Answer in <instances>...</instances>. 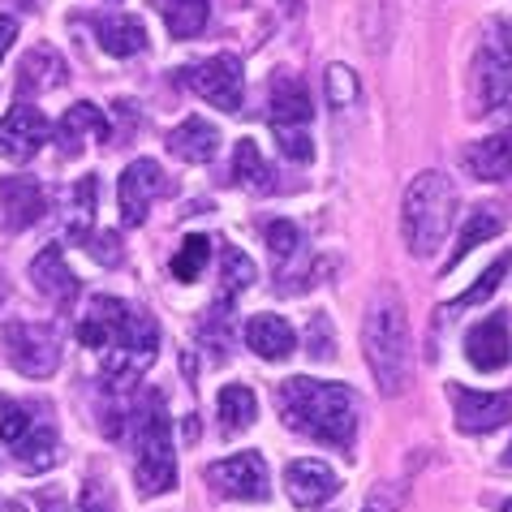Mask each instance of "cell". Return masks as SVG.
<instances>
[{"instance_id": "18", "label": "cell", "mask_w": 512, "mask_h": 512, "mask_svg": "<svg viewBox=\"0 0 512 512\" xmlns=\"http://www.w3.org/2000/svg\"><path fill=\"white\" fill-rule=\"evenodd\" d=\"M65 78H69V65L61 61V52L48 48V44H39L22 56V65H18V87L22 95H48L56 87H65Z\"/></svg>"}, {"instance_id": "4", "label": "cell", "mask_w": 512, "mask_h": 512, "mask_svg": "<svg viewBox=\"0 0 512 512\" xmlns=\"http://www.w3.org/2000/svg\"><path fill=\"white\" fill-rule=\"evenodd\" d=\"M138 491L155 495L177 487V452H173V418L164 409V396H147V409L138 414V465H134Z\"/></svg>"}, {"instance_id": "28", "label": "cell", "mask_w": 512, "mask_h": 512, "mask_svg": "<svg viewBox=\"0 0 512 512\" xmlns=\"http://www.w3.org/2000/svg\"><path fill=\"white\" fill-rule=\"evenodd\" d=\"M254 276H259V267H254L250 254H241V250H224V272H220V306L224 315H233V302L241 293L254 284Z\"/></svg>"}, {"instance_id": "37", "label": "cell", "mask_w": 512, "mask_h": 512, "mask_svg": "<svg viewBox=\"0 0 512 512\" xmlns=\"http://www.w3.org/2000/svg\"><path fill=\"white\" fill-rule=\"evenodd\" d=\"M310 353H315V358H336V340H332V332H327V319L323 315H315L310 319Z\"/></svg>"}, {"instance_id": "26", "label": "cell", "mask_w": 512, "mask_h": 512, "mask_svg": "<svg viewBox=\"0 0 512 512\" xmlns=\"http://www.w3.org/2000/svg\"><path fill=\"white\" fill-rule=\"evenodd\" d=\"M233 181H237V186H246V190H254V194L276 190L272 168H267V160H263V151H259V142H254V138L237 142V151H233Z\"/></svg>"}, {"instance_id": "43", "label": "cell", "mask_w": 512, "mask_h": 512, "mask_svg": "<svg viewBox=\"0 0 512 512\" xmlns=\"http://www.w3.org/2000/svg\"><path fill=\"white\" fill-rule=\"evenodd\" d=\"M504 512H512V500H504Z\"/></svg>"}, {"instance_id": "36", "label": "cell", "mask_w": 512, "mask_h": 512, "mask_svg": "<svg viewBox=\"0 0 512 512\" xmlns=\"http://www.w3.org/2000/svg\"><path fill=\"white\" fill-rule=\"evenodd\" d=\"M276 147H280V155H289L293 164L315 160V142H310L306 130H276Z\"/></svg>"}, {"instance_id": "40", "label": "cell", "mask_w": 512, "mask_h": 512, "mask_svg": "<svg viewBox=\"0 0 512 512\" xmlns=\"http://www.w3.org/2000/svg\"><path fill=\"white\" fill-rule=\"evenodd\" d=\"M13 39H18V18H5V13H0V61H5V52L13 48Z\"/></svg>"}, {"instance_id": "9", "label": "cell", "mask_w": 512, "mask_h": 512, "mask_svg": "<svg viewBox=\"0 0 512 512\" xmlns=\"http://www.w3.org/2000/svg\"><path fill=\"white\" fill-rule=\"evenodd\" d=\"M164 190H168V181H164V168L155 160H134L130 168H125L121 181H117V203H121V224L125 229H138V224L147 220L151 203Z\"/></svg>"}, {"instance_id": "16", "label": "cell", "mask_w": 512, "mask_h": 512, "mask_svg": "<svg viewBox=\"0 0 512 512\" xmlns=\"http://www.w3.org/2000/svg\"><path fill=\"white\" fill-rule=\"evenodd\" d=\"M125 315H130V306H125L121 297H104V293L91 297L87 315H82V323H78V340L87 349H112Z\"/></svg>"}, {"instance_id": "24", "label": "cell", "mask_w": 512, "mask_h": 512, "mask_svg": "<svg viewBox=\"0 0 512 512\" xmlns=\"http://www.w3.org/2000/svg\"><path fill=\"white\" fill-rule=\"evenodd\" d=\"M9 452H13V461H18L26 474H44V469H52L56 461H61V439H56L52 426L35 422Z\"/></svg>"}, {"instance_id": "32", "label": "cell", "mask_w": 512, "mask_h": 512, "mask_svg": "<svg viewBox=\"0 0 512 512\" xmlns=\"http://www.w3.org/2000/svg\"><path fill=\"white\" fill-rule=\"evenodd\" d=\"M323 87H327V104L332 108H349V104H358V74H353L349 65H327V74H323Z\"/></svg>"}, {"instance_id": "22", "label": "cell", "mask_w": 512, "mask_h": 512, "mask_svg": "<svg viewBox=\"0 0 512 512\" xmlns=\"http://www.w3.org/2000/svg\"><path fill=\"white\" fill-rule=\"evenodd\" d=\"M465 168L478 181H512V134H491L465 151Z\"/></svg>"}, {"instance_id": "29", "label": "cell", "mask_w": 512, "mask_h": 512, "mask_svg": "<svg viewBox=\"0 0 512 512\" xmlns=\"http://www.w3.org/2000/svg\"><path fill=\"white\" fill-rule=\"evenodd\" d=\"M160 13L173 39H194L203 35V26L211 18V0H160Z\"/></svg>"}, {"instance_id": "10", "label": "cell", "mask_w": 512, "mask_h": 512, "mask_svg": "<svg viewBox=\"0 0 512 512\" xmlns=\"http://www.w3.org/2000/svg\"><path fill=\"white\" fill-rule=\"evenodd\" d=\"M452 409H457V426L465 435H487L495 426L512 422V392H474L452 383L448 388Z\"/></svg>"}, {"instance_id": "25", "label": "cell", "mask_w": 512, "mask_h": 512, "mask_svg": "<svg viewBox=\"0 0 512 512\" xmlns=\"http://www.w3.org/2000/svg\"><path fill=\"white\" fill-rule=\"evenodd\" d=\"M216 418H220L224 435H241L259 418V396H254L246 383H229V388H220V396H216Z\"/></svg>"}, {"instance_id": "1", "label": "cell", "mask_w": 512, "mask_h": 512, "mask_svg": "<svg viewBox=\"0 0 512 512\" xmlns=\"http://www.w3.org/2000/svg\"><path fill=\"white\" fill-rule=\"evenodd\" d=\"M276 409L284 426H293L297 435L340 452L353 448V435H358V392L349 383L293 375L276 383Z\"/></svg>"}, {"instance_id": "21", "label": "cell", "mask_w": 512, "mask_h": 512, "mask_svg": "<svg viewBox=\"0 0 512 512\" xmlns=\"http://www.w3.org/2000/svg\"><path fill=\"white\" fill-rule=\"evenodd\" d=\"M168 151H173L181 164H207V160H216V151H220V130L207 125L203 117H190L168 134Z\"/></svg>"}, {"instance_id": "42", "label": "cell", "mask_w": 512, "mask_h": 512, "mask_svg": "<svg viewBox=\"0 0 512 512\" xmlns=\"http://www.w3.org/2000/svg\"><path fill=\"white\" fill-rule=\"evenodd\" d=\"M504 461H508V465H512V444H508V452H504Z\"/></svg>"}, {"instance_id": "12", "label": "cell", "mask_w": 512, "mask_h": 512, "mask_svg": "<svg viewBox=\"0 0 512 512\" xmlns=\"http://www.w3.org/2000/svg\"><path fill=\"white\" fill-rule=\"evenodd\" d=\"M48 216V194L35 177H0V229L22 233Z\"/></svg>"}, {"instance_id": "38", "label": "cell", "mask_w": 512, "mask_h": 512, "mask_svg": "<svg viewBox=\"0 0 512 512\" xmlns=\"http://www.w3.org/2000/svg\"><path fill=\"white\" fill-rule=\"evenodd\" d=\"M87 250H91V259H99V263H121V241H117V233H95V237H87Z\"/></svg>"}, {"instance_id": "7", "label": "cell", "mask_w": 512, "mask_h": 512, "mask_svg": "<svg viewBox=\"0 0 512 512\" xmlns=\"http://www.w3.org/2000/svg\"><path fill=\"white\" fill-rule=\"evenodd\" d=\"M181 78H186L190 87H194V95L207 99L211 108H220V112H241V87H246V78H241V61H237L233 52L207 56V61L181 69Z\"/></svg>"}, {"instance_id": "15", "label": "cell", "mask_w": 512, "mask_h": 512, "mask_svg": "<svg viewBox=\"0 0 512 512\" xmlns=\"http://www.w3.org/2000/svg\"><path fill=\"white\" fill-rule=\"evenodd\" d=\"M310 91L302 78L293 74H280L272 82V95H267V121H272V130H306L310 121Z\"/></svg>"}, {"instance_id": "30", "label": "cell", "mask_w": 512, "mask_h": 512, "mask_svg": "<svg viewBox=\"0 0 512 512\" xmlns=\"http://www.w3.org/2000/svg\"><path fill=\"white\" fill-rule=\"evenodd\" d=\"M207 259H211V241L198 237V233H190V237L177 246V254H173V276H177L181 284H194L198 276H203Z\"/></svg>"}, {"instance_id": "3", "label": "cell", "mask_w": 512, "mask_h": 512, "mask_svg": "<svg viewBox=\"0 0 512 512\" xmlns=\"http://www.w3.org/2000/svg\"><path fill=\"white\" fill-rule=\"evenodd\" d=\"M452 216H457V186H452V177L439 173V168L418 173L401 198V233L409 254L414 259H431L444 246Z\"/></svg>"}, {"instance_id": "31", "label": "cell", "mask_w": 512, "mask_h": 512, "mask_svg": "<svg viewBox=\"0 0 512 512\" xmlns=\"http://www.w3.org/2000/svg\"><path fill=\"white\" fill-rule=\"evenodd\" d=\"M508 267H512V254H504V259H495V263L487 267V272H482V276H478V284H474V289H465V293H461V297H457V302H452L448 310L482 306V302H487V297H491L495 289H500V280L508 276Z\"/></svg>"}, {"instance_id": "2", "label": "cell", "mask_w": 512, "mask_h": 512, "mask_svg": "<svg viewBox=\"0 0 512 512\" xmlns=\"http://www.w3.org/2000/svg\"><path fill=\"white\" fill-rule=\"evenodd\" d=\"M362 358L371 366L383 396H401L414 371V340H409L405 302L396 289H379L362 319Z\"/></svg>"}, {"instance_id": "41", "label": "cell", "mask_w": 512, "mask_h": 512, "mask_svg": "<svg viewBox=\"0 0 512 512\" xmlns=\"http://www.w3.org/2000/svg\"><path fill=\"white\" fill-rule=\"evenodd\" d=\"M78 512H108V508L99 504V495H95V491H87V495H82V504H78Z\"/></svg>"}, {"instance_id": "17", "label": "cell", "mask_w": 512, "mask_h": 512, "mask_svg": "<svg viewBox=\"0 0 512 512\" xmlns=\"http://www.w3.org/2000/svg\"><path fill=\"white\" fill-rule=\"evenodd\" d=\"M31 280H35V293H44L48 302H56V306H69L78 297V280H74V272H69L61 246H44L35 254Z\"/></svg>"}, {"instance_id": "33", "label": "cell", "mask_w": 512, "mask_h": 512, "mask_svg": "<svg viewBox=\"0 0 512 512\" xmlns=\"http://www.w3.org/2000/svg\"><path fill=\"white\" fill-rule=\"evenodd\" d=\"M69 229H74V241H87L91 233V216H95V177H82L74 186V203H69Z\"/></svg>"}, {"instance_id": "27", "label": "cell", "mask_w": 512, "mask_h": 512, "mask_svg": "<svg viewBox=\"0 0 512 512\" xmlns=\"http://www.w3.org/2000/svg\"><path fill=\"white\" fill-rule=\"evenodd\" d=\"M504 233V216L495 207H478V211H469V220H465V229L457 237V250L448 254V272L457 267L469 250H478L482 241H491V237H500Z\"/></svg>"}, {"instance_id": "19", "label": "cell", "mask_w": 512, "mask_h": 512, "mask_svg": "<svg viewBox=\"0 0 512 512\" xmlns=\"http://www.w3.org/2000/svg\"><path fill=\"white\" fill-rule=\"evenodd\" d=\"M95 134L99 142H112V121L99 112L95 104H74L65 112V121L56 125V142H61V155L69 160V155H82V138Z\"/></svg>"}, {"instance_id": "8", "label": "cell", "mask_w": 512, "mask_h": 512, "mask_svg": "<svg viewBox=\"0 0 512 512\" xmlns=\"http://www.w3.org/2000/svg\"><path fill=\"white\" fill-rule=\"evenodd\" d=\"M207 482L229 500H250L259 504L272 495V478H267V465L259 452H237V457H224L216 465H207Z\"/></svg>"}, {"instance_id": "5", "label": "cell", "mask_w": 512, "mask_h": 512, "mask_svg": "<svg viewBox=\"0 0 512 512\" xmlns=\"http://www.w3.org/2000/svg\"><path fill=\"white\" fill-rule=\"evenodd\" d=\"M469 82H474V112H495L512 91V39L504 22H487L482 31V44L474 52V69H469Z\"/></svg>"}, {"instance_id": "39", "label": "cell", "mask_w": 512, "mask_h": 512, "mask_svg": "<svg viewBox=\"0 0 512 512\" xmlns=\"http://www.w3.org/2000/svg\"><path fill=\"white\" fill-rule=\"evenodd\" d=\"M362 512H401V491H396V487H379L371 500L362 504Z\"/></svg>"}, {"instance_id": "23", "label": "cell", "mask_w": 512, "mask_h": 512, "mask_svg": "<svg viewBox=\"0 0 512 512\" xmlns=\"http://www.w3.org/2000/svg\"><path fill=\"white\" fill-rule=\"evenodd\" d=\"M95 31H99V48L108 56H134L147 48V26L134 13H108V18L95 22Z\"/></svg>"}, {"instance_id": "11", "label": "cell", "mask_w": 512, "mask_h": 512, "mask_svg": "<svg viewBox=\"0 0 512 512\" xmlns=\"http://www.w3.org/2000/svg\"><path fill=\"white\" fill-rule=\"evenodd\" d=\"M48 134H52V125H48L44 112L31 108V104H18V108L5 112V121H0V155L13 164H26L39 155Z\"/></svg>"}, {"instance_id": "34", "label": "cell", "mask_w": 512, "mask_h": 512, "mask_svg": "<svg viewBox=\"0 0 512 512\" xmlns=\"http://www.w3.org/2000/svg\"><path fill=\"white\" fill-rule=\"evenodd\" d=\"M263 237H267V250H272L280 263H289V259H297V254H302V233H297L293 220H272V224L263 229Z\"/></svg>"}, {"instance_id": "13", "label": "cell", "mask_w": 512, "mask_h": 512, "mask_svg": "<svg viewBox=\"0 0 512 512\" xmlns=\"http://www.w3.org/2000/svg\"><path fill=\"white\" fill-rule=\"evenodd\" d=\"M465 358L474 371L491 375V371H504L512 362V332H508V315H487L482 323L469 327L465 336Z\"/></svg>"}, {"instance_id": "6", "label": "cell", "mask_w": 512, "mask_h": 512, "mask_svg": "<svg viewBox=\"0 0 512 512\" xmlns=\"http://www.w3.org/2000/svg\"><path fill=\"white\" fill-rule=\"evenodd\" d=\"M0 340H5L9 366L18 375H26V379H48L56 366H61V340H56V332L44 327V323L13 319V323H5Z\"/></svg>"}, {"instance_id": "20", "label": "cell", "mask_w": 512, "mask_h": 512, "mask_svg": "<svg viewBox=\"0 0 512 512\" xmlns=\"http://www.w3.org/2000/svg\"><path fill=\"white\" fill-rule=\"evenodd\" d=\"M246 345L259 353L263 362H284L297 349V332H293V323L280 315H254V319H246Z\"/></svg>"}, {"instance_id": "14", "label": "cell", "mask_w": 512, "mask_h": 512, "mask_svg": "<svg viewBox=\"0 0 512 512\" xmlns=\"http://www.w3.org/2000/svg\"><path fill=\"white\" fill-rule=\"evenodd\" d=\"M284 491L297 508H319L340 491V478L332 474V465H323L315 457H302L284 469Z\"/></svg>"}, {"instance_id": "35", "label": "cell", "mask_w": 512, "mask_h": 512, "mask_svg": "<svg viewBox=\"0 0 512 512\" xmlns=\"http://www.w3.org/2000/svg\"><path fill=\"white\" fill-rule=\"evenodd\" d=\"M31 426H35L31 409L18 405V401H0V439H5V448L18 444V439L31 431Z\"/></svg>"}]
</instances>
